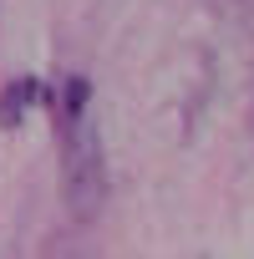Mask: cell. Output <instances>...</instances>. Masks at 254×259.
Segmentation results:
<instances>
[{"label": "cell", "mask_w": 254, "mask_h": 259, "mask_svg": "<svg viewBox=\"0 0 254 259\" xmlns=\"http://www.w3.org/2000/svg\"><path fill=\"white\" fill-rule=\"evenodd\" d=\"M51 117H56V153H61V193L76 219L97 213L107 193V163H102V138L92 122V81L66 76L51 87Z\"/></svg>", "instance_id": "1"}, {"label": "cell", "mask_w": 254, "mask_h": 259, "mask_svg": "<svg viewBox=\"0 0 254 259\" xmlns=\"http://www.w3.org/2000/svg\"><path fill=\"white\" fill-rule=\"evenodd\" d=\"M41 97H46V87H41L36 76H16V81H6V92H0V127H6V133H11V127H21L26 112H31Z\"/></svg>", "instance_id": "2"}]
</instances>
